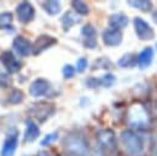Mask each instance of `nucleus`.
<instances>
[{
	"instance_id": "17",
	"label": "nucleus",
	"mask_w": 157,
	"mask_h": 156,
	"mask_svg": "<svg viewBox=\"0 0 157 156\" xmlns=\"http://www.w3.org/2000/svg\"><path fill=\"white\" fill-rule=\"evenodd\" d=\"M42 6L44 9V11L49 15H58L61 10V5L59 1H55V0H49V1H43L42 2Z\"/></svg>"
},
{
	"instance_id": "27",
	"label": "nucleus",
	"mask_w": 157,
	"mask_h": 156,
	"mask_svg": "<svg viewBox=\"0 0 157 156\" xmlns=\"http://www.w3.org/2000/svg\"><path fill=\"white\" fill-rule=\"evenodd\" d=\"M58 139V133H50V134H47L44 136V139L40 141V145L42 146H48L50 145L53 141H55Z\"/></svg>"
},
{
	"instance_id": "5",
	"label": "nucleus",
	"mask_w": 157,
	"mask_h": 156,
	"mask_svg": "<svg viewBox=\"0 0 157 156\" xmlns=\"http://www.w3.org/2000/svg\"><path fill=\"white\" fill-rule=\"evenodd\" d=\"M17 145H18V130L16 128H12L11 130H9L7 136L2 144L0 156H13Z\"/></svg>"
},
{
	"instance_id": "13",
	"label": "nucleus",
	"mask_w": 157,
	"mask_h": 156,
	"mask_svg": "<svg viewBox=\"0 0 157 156\" xmlns=\"http://www.w3.org/2000/svg\"><path fill=\"white\" fill-rule=\"evenodd\" d=\"M38 136H39V127L37 125V123L32 118H28L26 120V129H25V134H23V141L25 142H33Z\"/></svg>"
},
{
	"instance_id": "10",
	"label": "nucleus",
	"mask_w": 157,
	"mask_h": 156,
	"mask_svg": "<svg viewBox=\"0 0 157 156\" xmlns=\"http://www.w3.org/2000/svg\"><path fill=\"white\" fill-rule=\"evenodd\" d=\"M13 50L21 57H28L33 50V43L29 39L25 38L23 36H17L12 41Z\"/></svg>"
},
{
	"instance_id": "23",
	"label": "nucleus",
	"mask_w": 157,
	"mask_h": 156,
	"mask_svg": "<svg viewBox=\"0 0 157 156\" xmlns=\"http://www.w3.org/2000/svg\"><path fill=\"white\" fill-rule=\"evenodd\" d=\"M81 34L83 36L85 39L96 38V36H97V31H96V28H94L91 23H87V25H85V26L81 28Z\"/></svg>"
},
{
	"instance_id": "30",
	"label": "nucleus",
	"mask_w": 157,
	"mask_h": 156,
	"mask_svg": "<svg viewBox=\"0 0 157 156\" xmlns=\"http://www.w3.org/2000/svg\"><path fill=\"white\" fill-rule=\"evenodd\" d=\"M86 68H87V59L83 58V57L78 58L77 61H76V70H77L78 72H82Z\"/></svg>"
},
{
	"instance_id": "2",
	"label": "nucleus",
	"mask_w": 157,
	"mask_h": 156,
	"mask_svg": "<svg viewBox=\"0 0 157 156\" xmlns=\"http://www.w3.org/2000/svg\"><path fill=\"white\" fill-rule=\"evenodd\" d=\"M96 140V149L92 156H113L117 151V138L112 129L99 130Z\"/></svg>"
},
{
	"instance_id": "28",
	"label": "nucleus",
	"mask_w": 157,
	"mask_h": 156,
	"mask_svg": "<svg viewBox=\"0 0 157 156\" xmlns=\"http://www.w3.org/2000/svg\"><path fill=\"white\" fill-rule=\"evenodd\" d=\"M74 74H75V69H74L72 65L66 64V65L63 68V75H64L65 79H71V77L74 76Z\"/></svg>"
},
{
	"instance_id": "21",
	"label": "nucleus",
	"mask_w": 157,
	"mask_h": 156,
	"mask_svg": "<svg viewBox=\"0 0 157 156\" xmlns=\"http://www.w3.org/2000/svg\"><path fill=\"white\" fill-rule=\"evenodd\" d=\"M128 4L135 9H139L141 11H150L152 7V2L148 0H130L128 1Z\"/></svg>"
},
{
	"instance_id": "20",
	"label": "nucleus",
	"mask_w": 157,
	"mask_h": 156,
	"mask_svg": "<svg viewBox=\"0 0 157 156\" xmlns=\"http://www.w3.org/2000/svg\"><path fill=\"white\" fill-rule=\"evenodd\" d=\"M12 12L10 11H4V12H0V29H9L11 28L12 29Z\"/></svg>"
},
{
	"instance_id": "7",
	"label": "nucleus",
	"mask_w": 157,
	"mask_h": 156,
	"mask_svg": "<svg viewBox=\"0 0 157 156\" xmlns=\"http://www.w3.org/2000/svg\"><path fill=\"white\" fill-rule=\"evenodd\" d=\"M34 7L31 2L28 1H21L17 6H16V16L17 20L21 23H28L34 18Z\"/></svg>"
},
{
	"instance_id": "4",
	"label": "nucleus",
	"mask_w": 157,
	"mask_h": 156,
	"mask_svg": "<svg viewBox=\"0 0 157 156\" xmlns=\"http://www.w3.org/2000/svg\"><path fill=\"white\" fill-rule=\"evenodd\" d=\"M28 114L37 119L38 123H44L49 117H52L55 112V106L53 103L49 102H37V103H32L28 108H27Z\"/></svg>"
},
{
	"instance_id": "8",
	"label": "nucleus",
	"mask_w": 157,
	"mask_h": 156,
	"mask_svg": "<svg viewBox=\"0 0 157 156\" xmlns=\"http://www.w3.org/2000/svg\"><path fill=\"white\" fill-rule=\"evenodd\" d=\"M134 29L136 36L140 39H152L155 37V32L152 27L141 17H135L134 18Z\"/></svg>"
},
{
	"instance_id": "22",
	"label": "nucleus",
	"mask_w": 157,
	"mask_h": 156,
	"mask_svg": "<svg viewBox=\"0 0 157 156\" xmlns=\"http://www.w3.org/2000/svg\"><path fill=\"white\" fill-rule=\"evenodd\" d=\"M71 6L74 7V10L76 11L77 15L85 16V15H87L88 11H90L87 4H85V2L81 1V0H74V1H71Z\"/></svg>"
},
{
	"instance_id": "26",
	"label": "nucleus",
	"mask_w": 157,
	"mask_h": 156,
	"mask_svg": "<svg viewBox=\"0 0 157 156\" xmlns=\"http://www.w3.org/2000/svg\"><path fill=\"white\" fill-rule=\"evenodd\" d=\"M101 82H102V86L104 87H110L114 82H115V76L113 74H105L101 77Z\"/></svg>"
},
{
	"instance_id": "11",
	"label": "nucleus",
	"mask_w": 157,
	"mask_h": 156,
	"mask_svg": "<svg viewBox=\"0 0 157 156\" xmlns=\"http://www.w3.org/2000/svg\"><path fill=\"white\" fill-rule=\"evenodd\" d=\"M50 90V82L43 77H38L29 85V95L33 97H42Z\"/></svg>"
},
{
	"instance_id": "24",
	"label": "nucleus",
	"mask_w": 157,
	"mask_h": 156,
	"mask_svg": "<svg viewBox=\"0 0 157 156\" xmlns=\"http://www.w3.org/2000/svg\"><path fill=\"white\" fill-rule=\"evenodd\" d=\"M112 68V61L107 58H98L94 60L92 69H110Z\"/></svg>"
},
{
	"instance_id": "15",
	"label": "nucleus",
	"mask_w": 157,
	"mask_h": 156,
	"mask_svg": "<svg viewBox=\"0 0 157 156\" xmlns=\"http://www.w3.org/2000/svg\"><path fill=\"white\" fill-rule=\"evenodd\" d=\"M128 22H129V20H128L126 15H124L121 12L110 15L109 20H108V23H109L110 28H114V29H121V28L126 27Z\"/></svg>"
},
{
	"instance_id": "3",
	"label": "nucleus",
	"mask_w": 157,
	"mask_h": 156,
	"mask_svg": "<svg viewBox=\"0 0 157 156\" xmlns=\"http://www.w3.org/2000/svg\"><path fill=\"white\" fill-rule=\"evenodd\" d=\"M120 141L130 156H141L145 149V139L139 133L125 129L120 134Z\"/></svg>"
},
{
	"instance_id": "18",
	"label": "nucleus",
	"mask_w": 157,
	"mask_h": 156,
	"mask_svg": "<svg viewBox=\"0 0 157 156\" xmlns=\"http://www.w3.org/2000/svg\"><path fill=\"white\" fill-rule=\"evenodd\" d=\"M137 63V55L128 53L125 55H123L119 60H118V65L120 68H131Z\"/></svg>"
},
{
	"instance_id": "9",
	"label": "nucleus",
	"mask_w": 157,
	"mask_h": 156,
	"mask_svg": "<svg viewBox=\"0 0 157 156\" xmlns=\"http://www.w3.org/2000/svg\"><path fill=\"white\" fill-rule=\"evenodd\" d=\"M58 41L56 38H54L53 36H49V34H40L37 37V39L34 41L33 43V50H32V54L33 55H38L40 53H43L45 49L50 48L52 45L56 44Z\"/></svg>"
},
{
	"instance_id": "1",
	"label": "nucleus",
	"mask_w": 157,
	"mask_h": 156,
	"mask_svg": "<svg viewBox=\"0 0 157 156\" xmlns=\"http://www.w3.org/2000/svg\"><path fill=\"white\" fill-rule=\"evenodd\" d=\"M66 156H88V141L81 131H71L63 140Z\"/></svg>"
},
{
	"instance_id": "6",
	"label": "nucleus",
	"mask_w": 157,
	"mask_h": 156,
	"mask_svg": "<svg viewBox=\"0 0 157 156\" xmlns=\"http://www.w3.org/2000/svg\"><path fill=\"white\" fill-rule=\"evenodd\" d=\"M0 61L5 66L6 72H9V74H15V72L20 71L22 68L21 61H18L16 59V57L13 55V53L11 50H4L0 54Z\"/></svg>"
},
{
	"instance_id": "25",
	"label": "nucleus",
	"mask_w": 157,
	"mask_h": 156,
	"mask_svg": "<svg viewBox=\"0 0 157 156\" xmlns=\"http://www.w3.org/2000/svg\"><path fill=\"white\" fill-rule=\"evenodd\" d=\"M11 86V77L9 75V72H5L2 70H0V87L1 88H6Z\"/></svg>"
},
{
	"instance_id": "14",
	"label": "nucleus",
	"mask_w": 157,
	"mask_h": 156,
	"mask_svg": "<svg viewBox=\"0 0 157 156\" xmlns=\"http://www.w3.org/2000/svg\"><path fill=\"white\" fill-rule=\"evenodd\" d=\"M153 60V49L151 47L144 48L139 54H137V65L141 69H145L151 65Z\"/></svg>"
},
{
	"instance_id": "29",
	"label": "nucleus",
	"mask_w": 157,
	"mask_h": 156,
	"mask_svg": "<svg viewBox=\"0 0 157 156\" xmlns=\"http://www.w3.org/2000/svg\"><path fill=\"white\" fill-rule=\"evenodd\" d=\"M85 84L90 88H94V87H98L99 85H102L101 79H97V77H88V79H86Z\"/></svg>"
},
{
	"instance_id": "19",
	"label": "nucleus",
	"mask_w": 157,
	"mask_h": 156,
	"mask_svg": "<svg viewBox=\"0 0 157 156\" xmlns=\"http://www.w3.org/2000/svg\"><path fill=\"white\" fill-rule=\"evenodd\" d=\"M23 98H25V93L20 88H12L7 95V102L10 104H18L23 101Z\"/></svg>"
},
{
	"instance_id": "31",
	"label": "nucleus",
	"mask_w": 157,
	"mask_h": 156,
	"mask_svg": "<svg viewBox=\"0 0 157 156\" xmlns=\"http://www.w3.org/2000/svg\"><path fill=\"white\" fill-rule=\"evenodd\" d=\"M37 156H56V155H53L50 151H39Z\"/></svg>"
},
{
	"instance_id": "12",
	"label": "nucleus",
	"mask_w": 157,
	"mask_h": 156,
	"mask_svg": "<svg viewBox=\"0 0 157 156\" xmlns=\"http://www.w3.org/2000/svg\"><path fill=\"white\" fill-rule=\"evenodd\" d=\"M102 39L105 45L109 47H115L119 45L123 41V33L120 29H114V28H105L102 33Z\"/></svg>"
},
{
	"instance_id": "16",
	"label": "nucleus",
	"mask_w": 157,
	"mask_h": 156,
	"mask_svg": "<svg viewBox=\"0 0 157 156\" xmlns=\"http://www.w3.org/2000/svg\"><path fill=\"white\" fill-rule=\"evenodd\" d=\"M60 21H61V25H63V27H64V31H69L75 23L80 22L81 18L78 17L77 14H75V12H72V11H66V12L61 16Z\"/></svg>"
}]
</instances>
